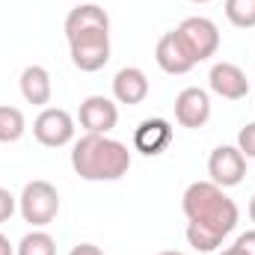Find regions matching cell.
<instances>
[{
	"mask_svg": "<svg viewBox=\"0 0 255 255\" xmlns=\"http://www.w3.org/2000/svg\"><path fill=\"white\" fill-rule=\"evenodd\" d=\"M172 142V125L166 119H145L133 130V148L145 157H157Z\"/></svg>",
	"mask_w": 255,
	"mask_h": 255,
	"instance_id": "cell-12",
	"label": "cell"
},
{
	"mask_svg": "<svg viewBox=\"0 0 255 255\" xmlns=\"http://www.w3.org/2000/svg\"><path fill=\"white\" fill-rule=\"evenodd\" d=\"M208 175L217 187H238L247 175V157L238 145H217L208 157Z\"/></svg>",
	"mask_w": 255,
	"mask_h": 255,
	"instance_id": "cell-7",
	"label": "cell"
},
{
	"mask_svg": "<svg viewBox=\"0 0 255 255\" xmlns=\"http://www.w3.org/2000/svg\"><path fill=\"white\" fill-rule=\"evenodd\" d=\"M0 255H15V250H12V244H9V238L0 232Z\"/></svg>",
	"mask_w": 255,
	"mask_h": 255,
	"instance_id": "cell-23",
	"label": "cell"
},
{
	"mask_svg": "<svg viewBox=\"0 0 255 255\" xmlns=\"http://www.w3.org/2000/svg\"><path fill=\"white\" fill-rule=\"evenodd\" d=\"M154 60L160 65V71H166V74H187L193 65H196L190 57V51L184 48V42H181V36L175 30H169V33H163L157 39Z\"/></svg>",
	"mask_w": 255,
	"mask_h": 255,
	"instance_id": "cell-11",
	"label": "cell"
},
{
	"mask_svg": "<svg viewBox=\"0 0 255 255\" xmlns=\"http://www.w3.org/2000/svg\"><path fill=\"white\" fill-rule=\"evenodd\" d=\"M238 148L244 157H255V122H247L238 130Z\"/></svg>",
	"mask_w": 255,
	"mask_h": 255,
	"instance_id": "cell-19",
	"label": "cell"
},
{
	"mask_svg": "<svg viewBox=\"0 0 255 255\" xmlns=\"http://www.w3.org/2000/svg\"><path fill=\"white\" fill-rule=\"evenodd\" d=\"M250 220H253V223H255V196H253V199H250Z\"/></svg>",
	"mask_w": 255,
	"mask_h": 255,
	"instance_id": "cell-25",
	"label": "cell"
},
{
	"mask_svg": "<svg viewBox=\"0 0 255 255\" xmlns=\"http://www.w3.org/2000/svg\"><path fill=\"white\" fill-rule=\"evenodd\" d=\"M175 33L181 36L184 48L190 51L193 63H205L220 51V30H217V24L211 18H202V15L184 18Z\"/></svg>",
	"mask_w": 255,
	"mask_h": 255,
	"instance_id": "cell-5",
	"label": "cell"
},
{
	"mask_svg": "<svg viewBox=\"0 0 255 255\" xmlns=\"http://www.w3.org/2000/svg\"><path fill=\"white\" fill-rule=\"evenodd\" d=\"M80 125L86 128V133H110L119 125V107L107 98V95H89L80 110H77Z\"/></svg>",
	"mask_w": 255,
	"mask_h": 255,
	"instance_id": "cell-9",
	"label": "cell"
},
{
	"mask_svg": "<svg viewBox=\"0 0 255 255\" xmlns=\"http://www.w3.org/2000/svg\"><path fill=\"white\" fill-rule=\"evenodd\" d=\"M71 63L80 71H101L110 63V30H89L68 39Z\"/></svg>",
	"mask_w": 255,
	"mask_h": 255,
	"instance_id": "cell-4",
	"label": "cell"
},
{
	"mask_svg": "<svg viewBox=\"0 0 255 255\" xmlns=\"http://www.w3.org/2000/svg\"><path fill=\"white\" fill-rule=\"evenodd\" d=\"M181 208L187 217V244L199 253H214L241 220L235 199L214 181H193L181 196Z\"/></svg>",
	"mask_w": 255,
	"mask_h": 255,
	"instance_id": "cell-1",
	"label": "cell"
},
{
	"mask_svg": "<svg viewBox=\"0 0 255 255\" xmlns=\"http://www.w3.org/2000/svg\"><path fill=\"white\" fill-rule=\"evenodd\" d=\"M33 136L45 148H63L74 139V119L63 107H45L36 122H33Z\"/></svg>",
	"mask_w": 255,
	"mask_h": 255,
	"instance_id": "cell-6",
	"label": "cell"
},
{
	"mask_svg": "<svg viewBox=\"0 0 255 255\" xmlns=\"http://www.w3.org/2000/svg\"><path fill=\"white\" fill-rule=\"evenodd\" d=\"M211 119V95L199 86H187L175 98V122L181 128H205Z\"/></svg>",
	"mask_w": 255,
	"mask_h": 255,
	"instance_id": "cell-8",
	"label": "cell"
},
{
	"mask_svg": "<svg viewBox=\"0 0 255 255\" xmlns=\"http://www.w3.org/2000/svg\"><path fill=\"white\" fill-rule=\"evenodd\" d=\"M15 208H18V199L6 190V187H0V226L9 223V217L15 214Z\"/></svg>",
	"mask_w": 255,
	"mask_h": 255,
	"instance_id": "cell-20",
	"label": "cell"
},
{
	"mask_svg": "<svg viewBox=\"0 0 255 255\" xmlns=\"http://www.w3.org/2000/svg\"><path fill=\"white\" fill-rule=\"evenodd\" d=\"M65 39L77 36V33H89V30H110V15L98 6V3H80L77 9H71L65 15Z\"/></svg>",
	"mask_w": 255,
	"mask_h": 255,
	"instance_id": "cell-14",
	"label": "cell"
},
{
	"mask_svg": "<svg viewBox=\"0 0 255 255\" xmlns=\"http://www.w3.org/2000/svg\"><path fill=\"white\" fill-rule=\"evenodd\" d=\"M235 247H238V250H241L244 255H255V229L244 232V235L235 241Z\"/></svg>",
	"mask_w": 255,
	"mask_h": 255,
	"instance_id": "cell-21",
	"label": "cell"
},
{
	"mask_svg": "<svg viewBox=\"0 0 255 255\" xmlns=\"http://www.w3.org/2000/svg\"><path fill=\"white\" fill-rule=\"evenodd\" d=\"M148 89H151V86H148V77H145V71L136 68V65L119 68L116 77H113V98H116L119 104H128V107L142 104V101L148 98Z\"/></svg>",
	"mask_w": 255,
	"mask_h": 255,
	"instance_id": "cell-13",
	"label": "cell"
},
{
	"mask_svg": "<svg viewBox=\"0 0 255 255\" xmlns=\"http://www.w3.org/2000/svg\"><path fill=\"white\" fill-rule=\"evenodd\" d=\"M71 169L83 181H119L130 169V151L107 133H86L71 148Z\"/></svg>",
	"mask_w": 255,
	"mask_h": 255,
	"instance_id": "cell-2",
	"label": "cell"
},
{
	"mask_svg": "<svg viewBox=\"0 0 255 255\" xmlns=\"http://www.w3.org/2000/svg\"><path fill=\"white\" fill-rule=\"evenodd\" d=\"M21 95L27 104L33 107H45L51 104V95H54V83H51V74L45 65H27L21 71Z\"/></svg>",
	"mask_w": 255,
	"mask_h": 255,
	"instance_id": "cell-15",
	"label": "cell"
},
{
	"mask_svg": "<svg viewBox=\"0 0 255 255\" xmlns=\"http://www.w3.org/2000/svg\"><path fill=\"white\" fill-rule=\"evenodd\" d=\"M220 255H244V253H241L238 247H229V250H223V253H220Z\"/></svg>",
	"mask_w": 255,
	"mask_h": 255,
	"instance_id": "cell-24",
	"label": "cell"
},
{
	"mask_svg": "<svg viewBox=\"0 0 255 255\" xmlns=\"http://www.w3.org/2000/svg\"><path fill=\"white\" fill-rule=\"evenodd\" d=\"M190 3H211V0H190Z\"/></svg>",
	"mask_w": 255,
	"mask_h": 255,
	"instance_id": "cell-27",
	"label": "cell"
},
{
	"mask_svg": "<svg viewBox=\"0 0 255 255\" xmlns=\"http://www.w3.org/2000/svg\"><path fill=\"white\" fill-rule=\"evenodd\" d=\"M68 255H104L95 244H77V247H71V253Z\"/></svg>",
	"mask_w": 255,
	"mask_h": 255,
	"instance_id": "cell-22",
	"label": "cell"
},
{
	"mask_svg": "<svg viewBox=\"0 0 255 255\" xmlns=\"http://www.w3.org/2000/svg\"><path fill=\"white\" fill-rule=\"evenodd\" d=\"M157 255H184V253H175V250H163V253H157Z\"/></svg>",
	"mask_w": 255,
	"mask_h": 255,
	"instance_id": "cell-26",
	"label": "cell"
},
{
	"mask_svg": "<svg viewBox=\"0 0 255 255\" xmlns=\"http://www.w3.org/2000/svg\"><path fill=\"white\" fill-rule=\"evenodd\" d=\"M226 18L238 30L255 27V0H226Z\"/></svg>",
	"mask_w": 255,
	"mask_h": 255,
	"instance_id": "cell-18",
	"label": "cell"
},
{
	"mask_svg": "<svg viewBox=\"0 0 255 255\" xmlns=\"http://www.w3.org/2000/svg\"><path fill=\"white\" fill-rule=\"evenodd\" d=\"M208 86L214 95L226 98V101H241L250 92V80L244 74V68L235 63H214L208 74Z\"/></svg>",
	"mask_w": 255,
	"mask_h": 255,
	"instance_id": "cell-10",
	"label": "cell"
},
{
	"mask_svg": "<svg viewBox=\"0 0 255 255\" xmlns=\"http://www.w3.org/2000/svg\"><path fill=\"white\" fill-rule=\"evenodd\" d=\"M18 211H21L24 223H30L33 229H45L60 214V193L51 181L36 178V181L24 184V190L18 196Z\"/></svg>",
	"mask_w": 255,
	"mask_h": 255,
	"instance_id": "cell-3",
	"label": "cell"
},
{
	"mask_svg": "<svg viewBox=\"0 0 255 255\" xmlns=\"http://www.w3.org/2000/svg\"><path fill=\"white\" fill-rule=\"evenodd\" d=\"M15 255H57V241L45 229H33L21 238Z\"/></svg>",
	"mask_w": 255,
	"mask_h": 255,
	"instance_id": "cell-17",
	"label": "cell"
},
{
	"mask_svg": "<svg viewBox=\"0 0 255 255\" xmlns=\"http://www.w3.org/2000/svg\"><path fill=\"white\" fill-rule=\"evenodd\" d=\"M27 130V119L18 107L0 104V142H18Z\"/></svg>",
	"mask_w": 255,
	"mask_h": 255,
	"instance_id": "cell-16",
	"label": "cell"
}]
</instances>
